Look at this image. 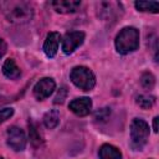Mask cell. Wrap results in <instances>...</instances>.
<instances>
[{"label": "cell", "instance_id": "1", "mask_svg": "<svg viewBox=\"0 0 159 159\" xmlns=\"http://www.w3.org/2000/svg\"><path fill=\"white\" fill-rule=\"evenodd\" d=\"M0 9L7 21L12 24H25L32 19L34 10L27 1H2Z\"/></svg>", "mask_w": 159, "mask_h": 159}, {"label": "cell", "instance_id": "2", "mask_svg": "<svg viewBox=\"0 0 159 159\" xmlns=\"http://www.w3.org/2000/svg\"><path fill=\"white\" fill-rule=\"evenodd\" d=\"M116 48L120 55H128L139 47V31L128 26L119 31L114 41Z\"/></svg>", "mask_w": 159, "mask_h": 159}, {"label": "cell", "instance_id": "3", "mask_svg": "<svg viewBox=\"0 0 159 159\" xmlns=\"http://www.w3.org/2000/svg\"><path fill=\"white\" fill-rule=\"evenodd\" d=\"M149 138V125L145 120L134 118L130 123V147L134 150H142Z\"/></svg>", "mask_w": 159, "mask_h": 159}, {"label": "cell", "instance_id": "4", "mask_svg": "<svg viewBox=\"0 0 159 159\" xmlns=\"http://www.w3.org/2000/svg\"><path fill=\"white\" fill-rule=\"evenodd\" d=\"M70 78L76 87L82 91H91L96 84V77L93 72L84 66H76L70 73Z\"/></svg>", "mask_w": 159, "mask_h": 159}, {"label": "cell", "instance_id": "5", "mask_svg": "<svg viewBox=\"0 0 159 159\" xmlns=\"http://www.w3.org/2000/svg\"><path fill=\"white\" fill-rule=\"evenodd\" d=\"M122 4L118 1H101L97 4V14L103 20H114L122 14Z\"/></svg>", "mask_w": 159, "mask_h": 159}, {"label": "cell", "instance_id": "6", "mask_svg": "<svg viewBox=\"0 0 159 159\" xmlns=\"http://www.w3.org/2000/svg\"><path fill=\"white\" fill-rule=\"evenodd\" d=\"M6 142L11 149L15 152H21L26 147V135L22 129L12 125L6 132Z\"/></svg>", "mask_w": 159, "mask_h": 159}, {"label": "cell", "instance_id": "7", "mask_svg": "<svg viewBox=\"0 0 159 159\" xmlns=\"http://www.w3.org/2000/svg\"><path fill=\"white\" fill-rule=\"evenodd\" d=\"M84 41V32L82 31H70L63 36L62 40V51L65 55H71L78 46Z\"/></svg>", "mask_w": 159, "mask_h": 159}, {"label": "cell", "instance_id": "8", "mask_svg": "<svg viewBox=\"0 0 159 159\" xmlns=\"http://www.w3.org/2000/svg\"><path fill=\"white\" fill-rule=\"evenodd\" d=\"M56 87V83L52 78L50 77H43L41 78L34 87V96L39 99V101H42L47 97H50V94L53 92Z\"/></svg>", "mask_w": 159, "mask_h": 159}, {"label": "cell", "instance_id": "9", "mask_svg": "<svg viewBox=\"0 0 159 159\" xmlns=\"http://www.w3.org/2000/svg\"><path fill=\"white\" fill-rule=\"evenodd\" d=\"M68 108L78 117H86L91 113L92 109V101L88 97H80L75 98L73 101L70 102Z\"/></svg>", "mask_w": 159, "mask_h": 159}, {"label": "cell", "instance_id": "10", "mask_svg": "<svg viewBox=\"0 0 159 159\" xmlns=\"http://www.w3.org/2000/svg\"><path fill=\"white\" fill-rule=\"evenodd\" d=\"M60 40H61V35L58 32H50L46 36V40L43 42V52L47 57L52 58L56 56L57 50H58V45H60Z\"/></svg>", "mask_w": 159, "mask_h": 159}, {"label": "cell", "instance_id": "11", "mask_svg": "<svg viewBox=\"0 0 159 159\" xmlns=\"http://www.w3.org/2000/svg\"><path fill=\"white\" fill-rule=\"evenodd\" d=\"M53 10L60 14H70L76 12L81 6V1L78 0H56L51 2Z\"/></svg>", "mask_w": 159, "mask_h": 159}, {"label": "cell", "instance_id": "12", "mask_svg": "<svg viewBox=\"0 0 159 159\" xmlns=\"http://www.w3.org/2000/svg\"><path fill=\"white\" fill-rule=\"evenodd\" d=\"M1 70H2V73H4L7 78H10V80H16V78H19V77L21 76V71H20V68L17 67L15 60H12V58L5 60V62H4Z\"/></svg>", "mask_w": 159, "mask_h": 159}, {"label": "cell", "instance_id": "13", "mask_svg": "<svg viewBox=\"0 0 159 159\" xmlns=\"http://www.w3.org/2000/svg\"><path fill=\"white\" fill-rule=\"evenodd\" d=\"M99 159H120L122 153L118 148L111 144H103L98 150Z\"/></svg>", "mask_w": 159, "mask_h": 159}, {"label": "cell", "instance_id": "14", "mask_svg": "<svg viewBox=\"0 0 159 159\" xmlns=\"http://www.w3.org/2000/svg\"><path fill=\"white\" fill-rule=\"evenodd\" d=\"M58 122H60V113L57 109H51L43 116V124L48 129H53L55 127H57Z\"/></svg>", "mask_w": 159, "mask_h": 159}, {"label": "cell", "instance_id": "15", "mask_svg": "<svg viewBox=\"0 0 159 159\" xmlns=\"http://www.w3.org/2000/svg\"><path fill=\"white\" fill-rule=\"evenodd\" d=\"M134 6L139 11L153 12V14H157L159 10V2L158 1H135Z\"/></svg>", "mask_w": 159, "mask_h": 159}, {"label": "cell", "instance_id": "16", "mask_svg": "<svg viewBox=\"0 0 159 159\" xmlns=\"http://www.w3.org/2000/svg\"><path fill=\"white\" fill-rule=\"evenodd\" d=\"M155 103V98L153 96H148V94H140L137 97V104L143 108V109H148L152 108L153 104Z\"/></svg>", "mask_w": 159, "mask_h": 159}, {"label": "cell", "instance_id": "17", "mask_svg": "<svg viewBox=\"0 0 159 159\" xmlns=\"http://www.w3.org/2000/svg\"><path fill=\"white\" fill-rule=\"evenodd\" d=\"M29 133H30V140L31 143L34 144V147H39L41 143H42V138L40 135V133L37 132V128L36 125L32 123V122H29Z\"/></svg>", "mask_w": 159, "mask_h": 159}, {"label": "cell", "instance_id": "18", "mask_svg": "<svg viewBox=\"0 0 159 159\" xmlns=\"http://www.w3.org/2000/svg\"><path fill=\"white\" fill-rule=\"evenodd\" d=\"M140 84L144 87V88H153L154 84H155V77L150 73V72H144L140 77Z\"/></svg>", "mask_w": 159, "mask_h": 159}, {"label": "cell", "instance_id": "19", "mask_svg": "<svg viewBox=\"0 0 159 159\" xmlns=\"http://www.w3.org/2000/svg\"><path fill=\"white\" fill-rule=\"evenodd\" d=\"M109 114H111V109L106 107V108H101V109H98V111L94 113V118H96L97 120L104 122V120L108 119Z\"/></svg>", "mask_w": 159, "mask_h": 159}, {"label": "cell", "instance_id": "20", "mask_svg": "<svg viewBox=\"0 0 159 159\" xmlns=\"http://www.w3.org/2000/svg\"><path fill=\"white\" fill-rule=\"evenodd\" d=\"M14 114V109L11 107H6V108H2L0 109V124L5 120H7L11 116Z\"/></svg>", "mask_w": 159, "mask_h": 159}, {"label": "cell", "instance_id": "21", "mask_svg": "<svg viewBox=\"0 0 159 159\" xmlns=\"http://www.w3.org/2000/svg\"><path fill=\"white\" fill-rule=\"evenodd\" d=\"M66 96H67V89H66V87H61L60 91L57 92L56 97H55L53 103H56V104H58V103H60V104L63 103V101L66 99Z\"/></svg>", "mask_w": 159, "mask_h": 159}, {"label": "cell", "instance_id": "22", "mask_svg": "<svg viewBox=\"0 0 159 159\" xmlns=\"http://www.w3.org/2000/svg\"><path fill=\"white\" fill-rule=\"evenodd\" d=\"M5 52H6V43L2 39H0V58L5 55Z\"/></svg>", "mask_w": 159, "mask_h": 159}, {"label": "cell", "instance_id": "23", "mask_svg": "<svg viewBox=\"0 0 159 159\" xmlns=\"http://www.w3.org/2000/svg\"><path fill=\"white\" fill-rule=\"evenodd\" d=\"M158 120H159V118L158 117H154V119H153V129H154L155 133L158 132Z\"/></svg>", "mask_w": 159, "mask_h": 159}, {"label": "cell", "instance_id": "24", "mask_svg": "<svg viewBox=\"0 0 159 159\" xmlns=\"http://www.w3.org/2000/svg\"><path fill=\"white\" fill-rule=\"evenodd\" d=\"M0 159H2V158H1V157H0Z\"/></svg>", "mask_w": 159, "mask_h": 159}]
</instances>
